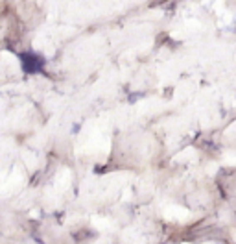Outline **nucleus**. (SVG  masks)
<instances>
[{"instance_id":"1","label":"nucleus","mask_w":236,"mask_h":244,"mask_svg":"<svg viewBox=\"0 0 236 244\" xmlns=\"http://www.w3.org/2000/svg\"><path fill=\"white\" fill-rule=\"evenodd\" d=\"M19 58H20V63H22V71H24L26 74L43 72V67H44L43 55H39V54H35V52H22Z\"/></svg>"}]
</instances>
